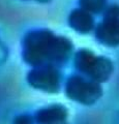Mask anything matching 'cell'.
I'll return each instance as SVG.
<instances>
[{"instance_id": "277c9868", "label": "cell", "mask_w": 119, "mask_h": 124, "mask_svg": "<svg viewBox=\"0 0 119 124\" xmlns=\"http://www.w3.org/2000/svg\"><path fill=\"white\" fill-rule=\"evenodd\" d=\"M31 88L46 93H58L61 88V73L58 66L41 65L32 67L26 77Z\"/></svg>"}, {"instance_id": "ba28073f", "label": "cell", "mask_w": 119, "mask_h": 124, "mask_svg": "<svg viewBox=\"0 0 119 124\" xmlns=\"http://www.w3.org/2000/svg\"><path fill=\"white\" fill-rule=\"evenodd\" d=\"M80 7L92 15L103 13L108 7L107 0H79Z\"/></svg>"}, {"instance_id": "7c38bea8", "label": "cell", "mask_w": 119, "mask_h": 124, "mask_svg": "<svg viewBox=\"0 0 119 124\" xmlns=\"http://www.w3.org/2000/svg\"><path fill=\"white\" fill-rule=\"evenodd\" d=\"M25 1H35L37 3H49V2H51V0H25Z\"/></svg>"}, {"instance_id": "3957f363", "label": "cell", "mask_w": 119, "mask_h": 124, "mask_svg": "<svg viewBox=\"0 0 119 124\" xmlns=\"http://www.w3.org/2000/svg\"><path fill=\"white\" fill-rule=\"evenodd\" d=\"M65 94L72 101L83 106H92L103 95L101 83L83 75H72L67 78L64 86Z\"/></svg>"}, {"instance_id": "6da1fadb", "label": "cell", "mask_w": 119, "mask_h": 124, "mask_svg": "<svg viewBox=\"0 0 119 124\" xmlns=\"http://www.w3.org/2000/svg\"><path fill=\"white\" fill-rule=\"evenodd\" d=\"M22 59L32 67L41 65L60 66L71 58L74 45L67 37L50 29H33L22 38Z\"/></svg>"}, {"instance_id": "9c48e42d", "label": "cell", "mask_w": 119, "mask_h": 124, "mask_svg": "<svg viewBox=\"0 0 119 124\" xmlns=\"http://www.w3.org/2000/svg\"><path fill=\"white\" fill-rule=\"evenodd\" d=\"M103 20L113 22L119 25V5L112 4L107 7L106 10L103 11Z\"/></svg>"}, {"instance_id": "7a4b0ae2", "label": "cell", "mask_w": 119, "mask_h": 124, "mask_svg": "<svg viewBox=\"0 0 119 124\" xmlns=\"http://www.w3.org/2000/svg\"><path fill=\"white\" fill-rule=\"evenodd\" d=\"M75 68L83 76L98 83L107 82L114 71V64L105 56H97L88 49H81L74 55Z\"/></svg>"}, {"instance_id": "8fae6325", "label": "cell", "mask_w": 119, "mask_h": 124, "mask_svg": "<svg viewBox=\"0 0 119 124\" xmlns=\"http://www.w3.org/2000/svg\"><path fill=\"white\" fill-rule=\"evenodd\" d=\"M9 56V51L8 48L4 41H3L1 38H0V66L3 65L8 59Z\"/></svg>"}, {"instance_id": "52a82bcc", "label": "cell", "mask_w": 119, "mask_h": 124, "mask_svg": "<svg viewBox=\"0 0 119 124\" xmlns=\"http://www.w3.org/2000/svg\"><path fill=\"white\" fill-rule=\"evenodd\" d=\"M95 37L97 41L106 46L115 48L119 46V25L103 20L95 27Z\"/></svg>"}, {"instance_id": "4fadbf2b", "label": "cell", "mask_w": 119, "mask_h": 124, "mask_svg": "<svg viewBox=\"0 0 119 124\" xmlns=\"http://www.w3.org/2000/svg\"><path fill=\"white\" fill-rule=\"evenodd\" d=\"M60 124H67L66 122H64V123H60Z\"/></svg>"}, {"instance_id": "30bf717a", "label": "cell", "mask_w": 119, "mask_h": 124, "mask_svg": "<svg viewBox=\"0 0 119 124\" xmlns=\"http://www.w3.org/2000/svg\"><path fill=\"white\" fill-rule=\"evenodd\" d=\"M13 124H36L34 117L29 114H21L14 118Z\"/></svg>"}, {"instance_id": "8992f818", "label": "cell", "mask_w": 119, "mask_h": 124, "mask_svg": "<svg viewBox=\"0 0 119 124\" xmlns=\"http://www.w3.org/2000/svg\"><path fill=\"white\" fill-rule=\"evenodd\" d=\"M67 23L72 30L80 34H87L95 29L92 14L84 10L81 7L71 11L67 18Z\"/></svg>"}, {"instance_id": "5b68a950", "label": "cell", "mask_w": 119, "mask_h": 124, "mask_svg": "<svg viewBox=\"0 0 119 124\" xmlns=\"http://www.w3.org/2000/svg\"><path fill=\"white\" fill-rule=\"evenodd\" d=\"M33 117L36 124H60L66 122L68 110L61 103H52L37 110Z\"/></svg>"}]
</instances>
